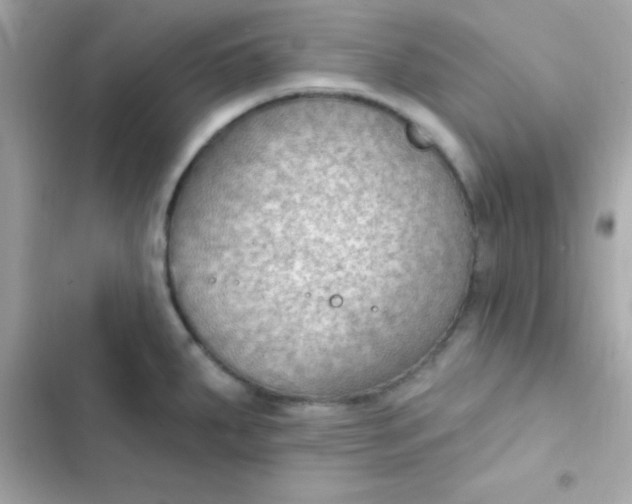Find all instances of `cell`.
I'll list each match as a JSON object with an SVG mask.
<instances>
[{
	"label": "cell",
	"mask_w": 632,
	"mask_h": 504,
	"mask_svg": "<svg viewBox=\"0 0 632 504\" xmlns=\"http://www.w3.org/2000/svg\"><path fill=\"white\" fill-rule=\"evenodd\" d=\"M356 159L303 151L229 169L174 201L167 275L179 309L230 340L300 351L377 326L364 244L393 200Z\"/></svg>",
	"instance_id": "1"
}]
</instances>
